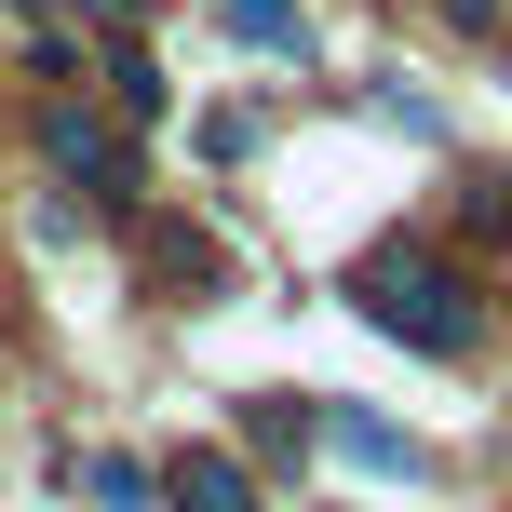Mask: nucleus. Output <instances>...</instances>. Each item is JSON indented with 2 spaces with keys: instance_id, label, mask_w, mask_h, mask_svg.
I'll use <instances>...</instances> for the list:
<instances>
[{
  "instance_id": "f257e3e1",
  "label": "nucleus",
  "mask_w": 512,
  "mask_h": 512,
  "mask_svg": "<svg viewBox=\"0 0 512 512\" xmlns=\"http://www.w3.org/2000/svg\"><path fill=\"white\" fill-rule=\"evenodd\" d=\"M364 324L405 337V351H472V337H486V310H472V283L445 270V256L378 243V256H364Z\"/></svg>"
},
{
  "instance_id": "f03ea898",
  "label": "nucleus",
  "mask_w": 512,
  "mask_h": 512,
  "mask_svg": "<svg viewBox=\"0 0 512 512\" xmlns=\"http://www.w3.org/2000/svg\"><path fill=\"white\" fill-rule=\"evenodd\" d=\"M41 149L68 162V176L95 189V203H135V176H122V135H108V122H81V108H41Z\"/></svg>"
},
{
  "instance_id": "7ed1b4c3",
  "label": "nucleus",
  "mask_w": 512,
  "mask_h": 512,
  "mask_svg": "<svg viewBox=\"0 0 512 512\" xmlns=\"http://www.w3.org/2000/svg\"><path fill=\"white\" fill-rule=\"evenodd\" d=\"M324 445H337L351 472H378V486H418V445L391 432V418H364V405H324Z\"/></svg>"
},
{
  "instance_id": "20e7f679",
  "label": "nucleus",
  "mask_w": 512,
  "mask_h": 512,
  "mask_svg": "<svg viewBox=\"0 0 512 512\" xmlns=\"http://www.w3.org/2000/svg\"><path fill=\"white\" fill-rule=\"evenodd\" d=\"M162 499H176V512H256V486H243V459H216V445H189V459L162 472Z\"/></svg>"
},
{
  "instance_id": "39448f33",
  "label": "nucleus",
  "mask_w": 512,
  "mask_h": 512,
  "mask_svg": "<svg viewBox=\"0 0 512 512\" xmlns=\"http://www.w3.org/2000/svg\"><path fill=\"white\" fill-rule=\"evenodd\" d=\"M216 14H230L243 54H310V14H297V0H216Z\"/></svg>"
},
{
  "instance_id": "423d86ee",
  "label": "nucleus",
  "mask_w": 512,
  "mask_h": 512,
  "mask_svg": "<svg viewBox=\"0 0 512 512\" xmlns=\"http://www.w3.org/2000/svg\"><path fill=\"white\" fill-rule=\"evenodd\" d=\"M230 256H216L203 230H149V283H216Z\"/></svg>"
},
{
  "instance_id": "0eeeda50",
  "label": "nucleus",
  "mask_w": 512,
  "mask_h": 512,
  "mask_svg": "<svg viewBox=\"0 0 512 512\" xmlns=\"http://www.w3.org/2000/svg\"><path fill=\"white\" fill-rule=\"evenodd\" d=\"M81 486H95L108 512H149V499H162V472H149V459H81Z\"/></svg>"
},
{
  "instance_id": "6e6552de",
  "label": "nucleus",
  "mask_w": 512,
  "mask_h": 512,
  "mask_svg": "<svg viewBox=\"0 0 512 512\" xmlns=\"http://www.w3.org/2000/svg\"><path fill=\"white\" fill-rule=\"evenodd\" d=\"M108 95H122L135 122H162V68H149V54H135V27H122V54H108Z\"/></svg>"
},
{
  "instance_id": "1a4fd4ad",
  "label": "nucleus",
  "mask_w": 512,
  "mask_h": 512,
  "mask_svg": "<svg viewBox=\"0 0 512 512\" xmlns=\"http://www.w3.org/2000/svg\"><path fill=\"white\" fill-rule=\"evenodd\" d=\"M472 243H512V189H486V203H472Z\"/></svg>"
}]
</instances>
